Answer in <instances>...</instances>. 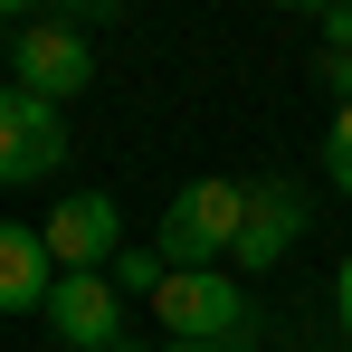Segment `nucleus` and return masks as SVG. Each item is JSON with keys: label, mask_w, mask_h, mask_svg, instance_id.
<instances>
[{"label": "nucleus", "mask_w": 352, "mask_h": 352, "mask_svg": "<svg viewBox=\"0 0 352 352\" xmlns=\"http://www.w3.org/2000/svg\"><path fill=\"white\" fill-rule=\"evenodd\" d=\"M238 219H248V181H181L172 210H162V229H153V248H162L172 276L229 267L238 257Z\"/></svg>", "instance_id": "f257e3e1"}, {"label": "nucleus", "mask_w": 352, "mask_h": 352, "mask_svg": "<svg viewBox=\"0 0 352 352\" xmlns=\"http://www.w3.org/2000/svg\"><path fill=\"white\" fill-rule=\"evenodd\" d=\"M10 76H19V96H38V105H67V96H86V38L67 29V19H29L19 38H10Z\"/></svg>", "instance_id": "f03ea898"}, {"label": "nucleus", "mask_w": 352, "mask_h": 352, "mask_svg": "<svg viewBox=\"0 0 352 352\" xmlns=\"http://www.w3.org/2000/svg\"><path fill=\"white\" fill-rule=\"evenodd\" d=\"M58 162H67V115L38 105V96H19V86H0V190L48 181Z\"/></svg>", "instance_id": "7ed1b4c3"}, {"label": "nucleus", "mask_w": 352, "mask_h": 352, "mask_svg": "<svg viewBox=\"0 0 352 352\" xmlns=\"http://www.w3.org/2000/svg\"><path fill=\"white\" fill-rule=\"evenodd\" d=\"M153 314H162V333H172V343H238V286H229V267L162 276Z\"/></svg>", "instance_id": "20e7f679"}, {"label": "nucleus", "mask_w": 352, "mask_h": 352, "mask_svg": "<svg viewBox=\"0 0 352 352\" xmlns=\"http://www.w3.org/2000/svg\"><path fill=\"white\" fill-rule=\"evenodd\" d=\"M48 333L67 352H115L124 343V286L115 276H58L48 286Z\"/></svg>", "instance_id": "39448f33"}, {"label": "nucleus", "mask_w": 352, "mask_h": 352, "mask_svg": "<svg viewBox=\"0 0 352 352\" xmlns=\"http://www.w3.org/2000/svg\"><path fill=\"white\" fill-rule=\"evenodd\" d=\"M48 257H58V276H105L124 257L115 248V200L105 190H67L48 210Z\"/></svg>", "instance_id": "423d86ee"}, {"label": "nucleus", "mask_w": 352, "mask_h": 352, "mask_svg": "<svg viewBox=\"0 0 352 352\" xmlns=\"http://www.w3.org/2000/svg\"><path fill=\"white\" fill-rule=\"evenodd\" d=\"M295 229H305V190L295 181H248V219H238V276H267V267H286Z\"/></svg>", "instance_id": "0eeeda50"}, {"label": "nucleus", "mask_w": 352, "mask_h": 352, "mask_svg": "<svg viewBox=\"0 0 352 352\" xmlns=\"http://www.w3.org/2000/svg\"><path fill=\"white\" fill-rule=\"evenodd\" d=\"M48 286H58L48 229H10L0 219V314H48Z\"/></svg>", "instance_id": "6e6552de"}, {"label": "nucleus", "mask_w": 352, "mask_h": 352, "mask_svg": "<svg viewBox=\"0 0 352 352\" xmlns=\"http://www.w3.org/2000/svg\"><path fill=\"white\" fill-rule=\"evenodd\" d=\"M105 276H115L124 295H162V276H172V267H162V248H124V257L105 267Z\"/></svg>", "instance_id": "1a4fd4ad"}, {"label": "nucleus", "mask_w": 352, "mask_h": 352, "mask_svg": "<svg viewBox=\"0 0 352 352\" xmlns=\"http://www.w3.org/2000/svg\"><path fill=\"white\" fill-rule=\"evenodd\" d=\"M324 172H333V190H352V105H333V124H324Z\"/></svg>", "instance_id": "9d476101"}, {"label": "nucleus", "mask_w": 352, "mask_h": 352, "mask_svg": "<svg viewBox=\"0 0 352 352\" xmlns=\"http://www.w3.org/2000/svg\"><path fill=\"white\" fill-rule=\"evenodd\" d=\"M324 96L352 105V48H324Z\"/></svg>", "instance_id": "9b49d317"}, {"label": "nucleus", "mask_w": 352, "mask_h": 352, "mask_svg": "<svg viewBox=\"0 0 352 352\" xmlns=\"http://www.w3.org/2000/svg\"><path fill=\"white\" fill-rule=\"evenodd\" d=\"M324 48H352V10H324Z\"/></svg>", "instance_id": "f8f14e48"}, {"label": "nucleus", "mask_w": 352, "mask_h": 352, "mask_svg": "<svg viewBox=\"0 0 352 352\" xmlns=\"http://www.w3.org/2000/svg\"><path fill=\"white\" fill-rule=\"evenodd\" d=\"M333 314H343V333H352V257H343V276H333Z\"/></svg>", "instance_id": "ddd939ff"}, {"label": "nucleus", "mask_w": 352, "mask_h": 352, "mask_svg": "<svg viewBox=\"0 0 352 352\" xmlns=\"http://www.w3.org/2000/svg\"><path fill=\"white\" fill-rule=\"evenodd\" d=\"M162 352H229V343H162Z\"/></svg>", "instance_id": "4468645a"}, {"label": "nucleus", "mask_w": 352, "mask_h": 352, "mask_svg": "<svg viewBox=\"0 0 352 352\" xmlns=\"http://www.w3.org/2000/svg\"><path fill=\"white\" fill-rule=\"evenodd\" d=\"M115 352H133V343H115Z\"/></svg>", "instance_id": "2eb2a0df"}]
</instances>
